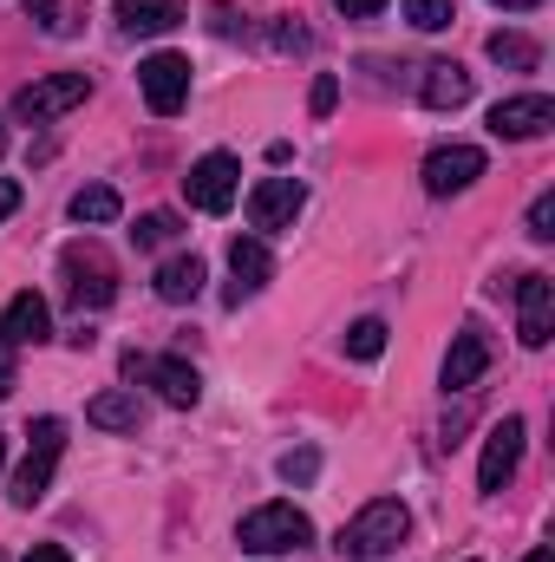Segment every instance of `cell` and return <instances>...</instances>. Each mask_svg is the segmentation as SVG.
Masks as SVG:
<instances>
[{
    "label": "cell",
    "mask_w": 555,
    "mask_h": 562,
    "mask_svg": "<svg viewBox=\"0 0 555 562\" xmlns=\"http://www.w3.org/2000/svg\"><path fill=\"white\" fill-rule=\"evenodd\" d=\"M406 530H412V510H406L399 497H373V504L340 530V557L380 562V557H393V550L406 543Z\"/></svg>",
    "instance_id": "cell-1"
},
{
    "label": "cell",
    "mask_w": 555,
    "mask_h": 562,
    "mask_svg": "<svg viewBox=\"0 0 555 562\" xmlns=\"http://www.w3.org/2000/svg\"><path fill=\"white\" fill-rule=\"evenodd\" d=\"M59 269H66V294H72L79 314L112 307V294H118V262L105 256V243H92V236H86V243H66Z\"/></svg>",
    "instance_id": "cell-2"
},
{
    "label": "cell",
    "mask_w": 555,
    "mask_h": 562,
    "mask_svg": "<svg viewBox=\"0 0 555 562\" xmlns=\"http://www.w3.org/2000/svg\"><path fill=\"white\" fill-rule=\"evenodd\" d=\"M236 543H242L249 557H287V550L314 543V524H307V510H294V504H262V510L242 517Z\"/></svg>",
    "instance_id": "cell-3"
},
{
    "label": "cell",
    "mask_w": 555,
    "mask_h": 562,
    "mask_svg": "<svg viewBox=\"0 0 555 562\" xmlns=\"http://www.w3.org/2000/svg\"><path fill=\"white\" fill-rule=\"evenodd\" d=\"M59 451H66V419H39V425H33V445H26V458H20V471H13V504H20V510H33V504L53 491Z\"/></svg>",
    "instance_id": "cell-4"
},
{
    "label": "cell",
    "mask_w": 555,
    "mask_h": 562,
    "mask_svg": "<svg viewBox=\"0 0 555 562\" xmlns=\"http://www.w3.org/2000/svg\"><path fill=\"white\" fill-rule=\"evenodd\" d=\"M236 190H242V164H236L229 150L196 157L190 177H183V196H190V210H203V216H223V210L236 203Z\"/></svg>",
    "instance_id": "cell-5"
},
{
    "label": "cell",
    "mask_w": 555,
    "mask_h": 562,
    "mask_svg": "<svg viewBox=\"0 0 555 562\" xmlns=\"http://www.w3.org/2000/svg\"><path fill=\"white\" fill-rule=\"evenodd\" d=\"M138 86H144V105L157 119H177L190 105V59L183 53H150L138 66Z\"/></svg>",
    "instance_id": "cell-6"
},
{
    "label": "cell",
    "mask_w": 555,
    "mask_h": 562,
    "mask_svg": "<svg viewBox=\"0 0 555 562\" xmlns=\"http://www.w3.org/2000/svg\"><path fill=\"white\" fill-rule=\"evenodd\" d=\"M86 99H92V79H86V72H53V79H39V86L20 92V119L53 125V119H66V112L86 105Z\"/></svg>",
    "instance_id": "cell-7"
},
{
    "label": "cell",
    "mask_w": 555,
    "mask_h": 562,
    "mask_svg": "<svg viewBox=\"0 0 555 562\" xmlns=\"http://www.w3.org/2000/svg\"><path fill=\"white\" fill-rule=\"evenodd\" d=\"M550 125H555V99L550 92H517V99H497V105H490V132L510 138V144L543 138Z\"/></svg>",
    "instance_id": "cell-8"
},
{
    "label": "cell",
    "mask_w": 555,
    "mask_h": 562,
    "mask_svg": "<svg viewBox=\"0 0 555 562\" xmlns=\"http://www.w3.org/2000/svg\"><path fill=\"white\" fill-rule=\"evenodd\" d=\"M125 380H150L163 406H196L203 400V380L190 360H144V353H125Z\"/></svg>",
    "instance_id": "cell-9"
},
{
    "label": "cell",
    "mask_w": 555,
    "mask_h": 562,
    "mask_svg": "<svg viewBox=\"0 0 555 562\" xmlns=\"http://www.w3.org/2000/svg\"><path fill=\"white\" fill-rule=\"evenodd\" d=\"M484 177V150L477 144H438L431 157H424V190L431 196H457V190H471Z\"/></svg>",
    "instance_id": "cell-10"
},
{
    "label": "cell",
    "mask_w": 555,
    "mask_h": 562,
    "mask_svg": "<svg viewBox=\"0 0 555 562\" xmlns=\"http://www.w3.org/2000/svg\"><path fill=\"white\" fill-rule=\"evenodd\" d=\"M517 334H523V347H550L555 334V281L550 276H517Z\"/></svg>",
    "instance_id": "cell-11"
},
{
    "label": "cell",
    "mask_w": 555,
    "mask_h": 562,
    "mask_svg": "<svg viewBox=\"0 0 555 562\" xmlns=\"http://www.w3.org/2000/svg\"><path fill=\"white\" fill-rule=\"evenodd\" d=\"M517 464H523V419L490 425L484 458H477V484H484V491H503V484L517 477Z\"/></svg>",
    "instance_id": "cell-12"
},
{
    "label": "cell",
    "mask_w": 555,
    "mask_h": 562,
    "mask_svg": "<svg viewBox=\"0 0 555 562\" xmlns=\"http://www.w3.org/2000/svg\"><path fill=\"white\" fill-rule=\"evenodd\" d=\"M301 203H307V190H301L294 177H262V183L249 190V223H256V229H287V223L301 216Z\"/></svg>",
    "instance_id": "cell-13"
},
{
    "label": "cell",
    "mask_w": 555,
    "mask_h": 562,
    "mask_svg": "<svg viewBox=\"0 0 555 562\" xmlns=\"http://www.w3.org/2000/svg\"><path fill=\"white\" fill-rule=\"evenodd\" d=\"M229 301H236V307H242V301H249V294H262V288H269V276H275V256H269V243H262V236H236V243H229Z\"/></svg>",
    "instance_id": "cell-14"
},
{
    "label": "cell",
    "mask_w": 555,
    "mask_h": 562,
    "mask_svg": "<svg viewBox=\"0 0 555 562\" xmlns=\"http://www.w3.org/2000/svg\"><path fill=\"white\" fill-rule=\"evenodd\" d=\"M46 334H53V314H46V301L33 288L0 307V347H39Z\"/></svg>",
    "instance_id": "cell-15"
},
{
    "label": "cell",
    "mask_w": 555,
    "mask_h": 562,
    "mask_svg": "<svg viewBox=\"0 0 555 562\" xmlns=\"http://www.w3.org/2000/svg\"><path fill=\"white\" fill-rule=\"evenodd\" d=\"M484 367H490V340H484L477 327H464V334L451 340V353H444V386H451V393H471V386L484 380Z\"/></svg>",
    "instance_id": "cell-16"
},
{
    "label": "cell",
    "mask_w": 555,
    "mask_h": 562,
    "mask_svg": "<svg viewBox=\"0 0 555 562\" xmlns=\"http://www.w3.org/2000/svg\"><path fill=\"white\" fill-rule=\"evenodd\" d=\"M203 256H170V262H157V276H150V288H157V301H170V307H183V301H196L203 294Z\"/></svg>",
    "instance_id": "cell-17"
},
{
    "label": "cell",
    "mask_w": 555,
    "mask_h": 562,
    "mask_svg": "<svg viewBox=\"0 0 555 562\" xmlns=\"http://www.w3.org/2000/svg\"><path fill=\"white\" fill-rule=\"evenodd\" d=\"M418 92H424V105H431V112H457V105L471 99V72H464L457 59H431Z\"/></svg>",
    "instance_id": "cell-18"
},
{
    "label": "cell",
    "mask_w": 555,
    "mask_h": 562,
    "mask_svg": "<svg viewBox=\"0 0 555 562\" xmlns=\"http://www.w3.org/2000/svg\"><path fill=\"white\" fill-rule=\"evenodd\" d=\"M183 20L177 0H118V26L125 33H170Z\"/></svg>",
    "instance_id": "cell-19"
},
{
    "label": "cell",
    "mask_w": 555,
    "mask_h": 562,
    "mask_svg": "<svg viewBox=\"0 0 555 562\" xmlns=\"http://www.w3.org/2000/svg\"><path fill=\"white\" fill-rule=\"evenodd\" d=\"M86 419L99 425V431H138L144 406H138V393H99V400L86 406Z\"/></svg>",
    "instance_id": "cell-20"
},
{
    "label": "cell",
    "mask_w": 555,
    "mask_h": 562,
    "mask_svg": "<svg viewBox=\"0 0 555 562\" xmlns=\"http://www.w3.org/2000/svg\"><path fill=\"white\" fill-rule=\"evenodd\" d=\"M118 190L112 183H86L79 196H72V223H118Z\"/></svg>",
    "instance_id": "cell-21"
},
{
    "label": "cell",
    "mask_w": 555,
    "mask_h": 562,
    "mask_svg": "<svg viewBox=\"0 0 555 562\" xmlns=\"http://www.w3.org/2000/svg\"><path fill=\"white\" fill-rule=\"evenodd\" d=\"M490 59H497V66H517V72H536L543 46H536L530 33H490Z\"/></svg>",
    "instance_id": "cell-22"
},
{
    "label": "cell",
    "mask_w": 555,
    "mask_h": 562,
    "mask_svg": "<svg viewBox=\"0 0 555 562\" xmlns=\"http://www.w3.org/2000/svg\"><path fill=\"white\" fill-rule=\"evenodd\" d=\"M386 353V321H353L347 327V360H380Z\"/></svg>",
    "instance_id": "cell-23"
},
{
    "label": "cell",
    "mask_w": 555,
    "mask_h": 562,
    "mask_svg": "<svg viewBox=\"0 0 555 562\" xmlns=\"http://www.w3.org/2000/svg\"><path fill=\"white\" fill-rule=\"evenodd\" d=\"M406 20H412L418 33H444L457 13H451V0H406Z\"/></svg>",
    "instance_id": "cell-24"
},
{
    "label": "cell",
    "mask_w": 555,
    "mask_h": 562,
    "mask_svg": "<svg viewBox=\"0 0 555 562\" xmlns=\"http://www.w3.org/2000/svg\"><path fill=\"white\" fill-rule=\"evenodd\" d=\"M170 236H177V216H170V210H150V216H138V229H132L138 249H163Z\"/></svg>",
    "instance_id": "cell-25"
},
{
    "label": "cell",
    "mask_w": 555,
    "mask_h": 562,
    "mask_svg": "<svg viewBox=\"0 0 555 562\" xmlns=\"http://www.w3.org/2000/svg\"><path fill=\"white\" fill-rule=\"evenodd\" d=\"M314 471H320V451H287L281 458V477L287 484H314Z\"/></svg>",
    "instance_id": "cell-26"
},
{
    "label": "cell",
    "mask_w": 555,
    "mask_h": 562,
    "mask_svg": "<svg viewBox=\"0 0 555 562\" xmlns=\"http://www.w3.org/2000/svg\"><path fill=\"white\" fill-rule=\"evenodd\" d=\"M307 105H314V119H327V112L340 105V79H333V72H320V79H314V99H307Z\"/></svg>",
    "instance_id": "cell-27"
},
{
    "label": "cell",
    "mask_w": 555,
    "mask_h": 562,
    "mask_svg": "<svg viewBox=\"0 0 555 562\" xmlns=\"http://www.w3.org/2000/svg\"><path fill=\"white\" fill-rule=\"evenodd\" d=\"M530 236H536V243L555 236V196H536V203H530Z\"/></svg>",
    "instance_id": "cell-28"
},
{
    "label": "cell",
    "mask_w": 555,
    "mask_h": 562,
    "mask_svg": "<svg viewBox=\"0 0 555 562\" xmlns=\"http://www.w3.org/2000/svg\"><path fill=\"white\" fill-rule=\"evenodd\" d=\"M33 20L46 26V33H66L72 20H66V0H33Z\"/></svg>",
    "instance_id": "cell-29"
},
{
    "label": "cell",
    "mask_w": 555,
    "mask_h": 562,
    "mask_svg": "<svg viewBox=\"0 0 555 562\" xmlns=\"http://www.w3.org/2000/svg\"><path fill=\"white\" fill-rule=\"evenodd\" d=\"M13 380H20V360H13V347H0V400L13 393Z\"/></svg>",
    "instance_id": "cell-30"
},
{
    "label": "cell",
    "mask_w": 555,
    "mask_h": 562,
    "mask_svg": "<svg viewBox=\"0 0 555 562\" xmlns=\"http://www.w3.org/2000/svg\"><path fill=\"white\" fill-rule=\"evenodd\" d=\"M333 7H340V13H347V20H373V13H380V7H386V0H333Z\"/></svg>",
    "instance_id": "cell-31"
},
{
    "label": "cell",
    "mask_w": 555,
    "mask_h": 562,
    "mask_svg": "<svg viewBox=\"0 0 555 562\" xmlns=\"http://www.w3.org/2000/svg\"><path fill=\"white\" fill-rule=\"evenodd\" d=\"M13 210H20V183H13V177H0V223H7Z\"/></svg>",
    "instance_id": "cell-32"
},
{
    "label": "cell",
    "mask_w": 555,
    "mask_h": 562,
    "mask_svg": "<svg viewBox=\"0 0 555 562\" xmlns=\"http://www.w3.org/2000/svg\"><path fill=\"white\" fill-rule=\"evenodd\" d=\"M26 562H72L59 543H39V550H26Z\"/></svg>",
    "instance_id": "cell-33"
},
{
    "label": "cell",
    "mask_w": 555,
    "mask_h": 562,
    "mask_svg": "<svg viewBox=\"0 0 555 562\" xmlns=\"http://www.w3.org/2000/svg\"><path fill=\"white\" fill-rule=\"evenodd\" d=\"M497 7H510V13H530V7H536V0H497Z\"/></svg>",
    "instance_id": "cell-34"
},
{
    "label": "cell",
    "mask_w": 555,
    "mask_h": 562,
    "mask_svg": "<svg viewBox=\"0 0 555 562\" xmlns=\"http://www.w3.org/2000/svg\"><path fill=\"white\" fill-rule=\"evenodd\" d=\"M523 562H555V557H550V550H530V557H523Z\"/></svg>",
    "instance_id": "cell-35"
},
{
    "label": "cell",
    "mask_w": 555,
    "mask_h": 562,
    "mask_svg": "<svg viewBox=\"0 0 555 562\" xmlns=\"http://www.w3.org/2000/svg\"><path fill=\"white\" fill-rule=\"evenodd\" d=\"M0 464H7V431H0Z\"/></svg>",
    "instance_id": "cell-36"
},
{
    "label": "cell",
    "mask_w": 555,
    "mask_h": 562,
    "mask_svg": "<svg viewBox=\"0 0 555 562\" xmlns=\"http://www.w3.org/2000/svg\"><path fill=\"white\" fill-rule=\"evenodd\" d=\"M0 150H7V132H0Z\"/></svg>",
    "instance_id": "cell-37"
},
{
    "label": "cell",
    "mask_w": 555,
    "mask_h": 562,
    "mask_svg": "<svg viewBox=\"0 0 555 562\" xmlns=\"http://www.w3.org/2000/svg\"><path fill=\"white\" fill-rule=\"evenodd\" d=\"M0 562H7V557H0Z\"/></svg>",
    "instance_id": "cell-38"
}]
</instances>
